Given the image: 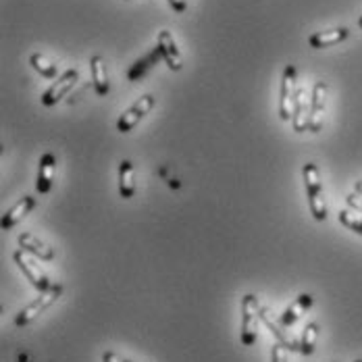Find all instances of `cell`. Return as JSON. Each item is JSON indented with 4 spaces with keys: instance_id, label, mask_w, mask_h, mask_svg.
Instances as JSON below:
<instances>
[{
    "instance_id": "obj_1",
    "label": "cell",
    "mask_w": 362,
    "mask_h": 362,
    "mask_svg": "<svg viewBox=\"0 0 362 362\" xmlns=\"http://www.w3.org/2000/svg\"><path fill=\"white\" fill-rule=\"evenodd\" d=\"M302 177H304V187H306V198H308L310 215L315 217V221H325L327 202L319 167H317L315 163H306V165L302 167Z\"/></svg>"
},
{
    "instance_id": "obj_2",
    "label": "cell",
    "mask_w": 362,
    "mask_h": 362,
    "mask_svg": "<svg viewBox=\"0 0 362 362\" xmlns=\"http://www.w3.org/2000/svg\"><path fill=\"white\" fill-rule=\"evenodd\" d=\"M258 327H260V300L254 293H246L242 298V327H240L242 346L250 348L256 344Z\"/></svg>"
},
{
    "instance_id": "obj_3",
    "label": "cell",
    "mask_w": 362,
    "mask_h": 362,
    "mask_svg": "<svg viewBox=\"0 0 362 362\" xmlns=\"http://www.w3.org/2000/svg\"><path fill=\"white\" fill-rule=\"evenodd\" d=\"M61 293H63V286L61 284H52V288L46 291H40V296L34 298L30 304H25L19 313H17V317H15V325L17 327H25L30 325V323H34L37 317L46 310V308H50L59 298H61Z\"/></svg>"
},
{
    "instance_id": "obj_4",
    "label": "cell",
    "mask_w": 362,
    "mask_h": 362,
    "mask_svg": "<svg viewBox=\"0 0 362 362\" xmlns=\"http://www.w3.org/2000/svg\"><path fill=\"white\" fill-rule=\"evenodd\" d=\"M154 105H156V98H154L152 94H144L142 98H138L129 109L119 117V121H117V132H119V134H129V132L144 119L146 115L154 109Z\"/></svg>"
},
{
    "instance_id": "obj_5",
    "label": "cell",
    "mask_w": 362,
    "mask_h": 362,
    "mask_svg": "<svg viewBox=\"0 0 362 362\" xmlns=\"http://www.w3.org/2000/svg\"><path fill=\"white\" fill-rule=\"evenodd\" d=\"M32 256V254H30ZM25 250H17V252L13 254V260L17 262V267H19V271L25 275V279L36 288L37 291H46L52 288V284H50V279H48V275L40 269V264H37L34 258H30Z\"/></svg>"
},
{
    "instance_id": "obj_6",
    "label": "cell",
    "mask_w": 362,
    "mask_h": 362,
    "mask_svg": "<svg viewBox=\"0 0 362 362\" xmlns=\"http://www.w3.org/2000/svg\"><path fill=\"white\" fill-rule=\"evenodd\" d=\"M296 77H298V69L293 65H288L284 69V77H281V94H279V117L281 121H291L293 115V103H296Z\"/></svg>"
},
{
    "instance_id": "obj_7",
    "label": "cell",
    "mask_w": 362,
    "mask_h": 362,
    "mask_svg": "<svg viewBox=\"0 0 362 362\" xmlns=\"http://www.w3.org/2000/svg\"><path fill=\"white\" fill-rule=\"evenodd\" d=\"M77 79H79V71L77 69H69V71H65L63 75H59L57 81L42 94V98H40L42 105L44 107H54L57 103H61L71 92L73 88H75Z\"/></svg>"
},
{
    "instance_id": "obj_8",
    "label": "cell",
    "mask_w": 362,
    "mask_h": 362,
    "mask_svg": "<svg viewBox=\"0 0 362 362\" xmlns=\"http://www.w3.org/2000/svg\"><path fill=\"white\" fill-rule=\"evenodd\" d=\"M327 92L329 86L327 81H317L313 88V98H310V119H308V132L319 134L323 129V121H325L327 109Z\"/></svg>"
},
{
    "instance_id": "obj_9",
    "label": "cell",
    "mask_w": 362,
    "mask_h": 362,
    "mask_svg": "<svg viewBox=\"0 0 362 362\" xmlns=\"http://www.w3.org/2000/svg\"><path fill=\"white\" fill-rule=\"evenodd\" d=\"M310 98L306 88L298 86L296 92V103H293V115H291V127L293 132H306L308 129V119H310Z\"/></svg>"
},
{
    "instance_id": "obj_10",
    "label": "cell",
    "mask_w": 362,
    "mask_h": 362,
    "mask_svg": "<svg viewBox=\"0 0 362 362\" xmlns=\"http://www.w3.org/2000/svg\"><path fill=\"white\" fill-rule=\"evenodd\" d=\"M37 204V198L34 196H23V198H19L4 215L0 218V227L4 229V231H8V229H13L19 221H23V218L28 217L34 209H36Z\"/></svg>"
},
{
    "instance_id": "obj_11",
    "label": "cell",
    "mask_w": 362,
    "mask_h": 362,
    "mask_svg": "<svg viewBox=\"0 0 362 362\" xmlns=\"http://www.w3.org/2000/svg\"><path fill=\"white\" fill-rule=\"evenodd\" d=\"M54 171H57V156L52 152H44L37 165L36 189L40 194H48L54 183Z\"/></svg>"
},
{
    "instance_id": "obj_12",
    "label": "cell",
    "mask_w": 362,
    "mask_h": 362,
    "mask_svg": "<svg viewBox=\"0 0 362 362\" xmlns=\"http://www.w3.org/2000/svg\"><path fill=\"white\" fill-rule=\"evenodd\" d=\"M260 321H262V323L267 325V329L275 335L277 344L286 346L290 352H300V341H296L288 331H284V325H281V323H275V321H273V315H271L269 308L262 306V304H260Z\"/></svg>"
},
{
    "instance_id": "obj_13",
    "label": "cell",
    "mask_w": 362,
    "mask_h": 362,
    "mask_svg": "<svg viewBox=\"0 0 362 362\" xmlns=\"http://www.w3.org/2000/svg\"><path fill=\"white\" fill-rule=\"evenodd\" d=\"M158 48H160V52H163V59H165L167 67H169L171 71H181L183 59H181L180 48H177L175 40L171 36V32L163 30V32L158 34Z\"/></svg>"
},
{
    "instance_id": "obj_14",
    "label": "cell",
    "mask_w": 362,
    "mask_h": 362,
    "mask_svg": "<svg viewBox=\"0 0 362 362\" xmlns=\"http://www.w3.org/2000/svg\"><path fill=\"white\" fill-rule=\"evenodd\" d=\"M19 248L25 250L28 254L36 256L40 260H54V248H50L46 242H42L40 238H36L34 233H21L19 235Z\"/></svg>"
},
{
    "instance_id": "obj_15",
    "label": "cell",
    "mask_w": 362,
    "mask_h": 362,
    "mask_svg": "<svg viewBox=\"0 0 362 362\" xmlns=\"http://www.w3.org/2000/svg\"><path fill=\"white\" fill-rule=\"evenodd\" d=\"M160 59H163L160 48H158V46H156V48H152L146 57H142L140 61H136V63L132 65V69H129V73H127V79H129V81H140V79H144L146 75L158 65V61H160Z\"/></svg>"
},
{
    "instance_id": "obj_16",
    "label": "cell",
    "mask_w": 362,
    "mask_h": 362,
    "mask_svg": "<svg viewBox=\"0 0 362 362\" xmlns=\"http://www.w3.org/2000/svg\"><path fill=\"white\" fill-rule=\"evenodd\" d=\"M119 194L123 200H129L136 194V167L127 158L119 163Z\"/></svg>"
},
{
    "instance_id": "obj_17",
    "label": "cell",
    "mask_w": 362,
    "mask_h": 362,
    "mask_svg": "<svg viewBox=\"0 0 362 362\" xmlns=\"http://www.w3.org/2000/svg\"><path fill=\"white\" fill-rule=\"evenodd\" d=\"M90 71H92V81H94V90L98 96H107L110 92L109 73H107V63L100 54H94L90 59Z\"/></svg>"
},
{
    "instance_id": "obj_18",
    "label": "cell",
    "mask_w": 362,
    "mask_h": 362,
    "mask_svg": "<svg viewBox=\"0 0 362 362\" xmlns=\"http://www.w3.org/2000/svg\"><path fill=\"white\" fill-rule=\"evenodd\" d=\"M313 306V296L310 293H300L290 306L284 310V315L279 317V323L284 327H291L298 323V319Z\"/></svg>"
},
{
    "instance_id": "obj_19",
    "label": "cell",
    "mask_w": 362,
    "mask_h": 362,
    "mask_svg": "<svg viewBox=\"0 0 362 362\" xmlns=\"http://www.w3.org/2000/svg\"><path fill=\"white\" fill-rule=\"evenodd\" d=\"M350 36L348 28H337V30H327V32H317L308 37V46L315 50H323V48H331L339 42H344L346 37Z\"/></svg>"
},
{
    "instance_id": "obj_20",
    "label": "cell",
    "mask_w": 362,
    "mask_h": 362,
    "mask_svg": "<svg viewBox=\"0 0 362 362\" xmlns=\"http://www.w3.org/2000/svg\"><path fill=\"white\" fill-rule=\"evenodd\" d=\"M319 333H321V327H319V323H315V321L304 327L302 337H300V354L310 356L315 352V346L319 341Z\"/></svg>"
},
{
    "instance_id": "obj_21",
    "label": "cell",
    "mask_w": 362,
    "mask_h": 362,
    "mask_svg": "<svg viewBox=\"0 0 362 362\" xmlns=\"http://www.w3.org/2000/svg\"><path fill=\"white\" fill-rule=\"evenodd\" d=\"M30 63H32V67H34L40 75H44V77H48V79H54V77L59 75V67H57L48 57H44V54H40V52L30 57Z\"/></svg>"
},
{
    "instance_id": "obj_22",
    "label": "cell",
    "mask_w": 362,
    "mask_h": 362,
    "mask_svg": "<svg viewBox=\"0 0 362 362\" xmlns=\"http://www.w3.org/2000/svg\"><path fill=\"white\" fill-rule=\"evenodd\" d=\"M337 218H339V223H341L344 227H348L350 231H354V233L362 235V217L354 215V213H350V211H339Z\"/></svg>"
},
{
    "instance_id": "obj_23",
    "label": "cell",
    "mask_w": 362,
    "mask_h": 362,
    "mask_svg": "<svg viewBox=\"0 0 362 362\" xmlns=\"http://www.w3.org/2000/svg\"><path fill=\"white\" fill-rule=\"evenodd\" d=\"M271 362H290L288 361V348L281 344H275L271 348Z\"/></svg>"
},
{
    "instance_id": "obj_24",
    "label": "cell",
    "mask_w": 362,
    "mask_h": 362,
    "mask_svg": "<svg viewBox=\"0 0 362 362\" xmlns=\"http://www.w3.org/2000/svg\"><path fill=\"white\" fill-rule=\"evenodd\" d=\"M346 202H348V206L350 209H354V211H358V213H362V196L361 194H348L346 196Z\"/></svg>"
},
{
    "instance_id": "obj_25",
    "label": "cell",
    "mask_w": 362,
    "mask_h": 362,
    "mask_svg": "<svg viewBox=\"0 0 362 362\" xmlns=\"http://www.w3.org/2000/svg\"><path fill=\"white\" fill-rule=\"evenodd\" d=\"M103 362H134V361L123 358V356H121V354H117V352H105V354H103Z\"/></svg>"
},
{
    "instance_id": "obj_26",
    "label": "cell",
    "mask_w": 362,
    "mask_h": 362,
    "mask_svg": "<svg viewBox=\"0 0 362 362\" xmlns=\"http://www.w3.org/2000/svg\"><path fill=\"white\" fill-rule=\"evenodd\" d=\"M167 2L175 13H185L187 11V0H167Z\"/></svg>"
},
{
    "instance_id": "obj_27",
    "label": "cell",
    "mask_w": 362,
    "mask_h": 362,
    "mask_svg": "<svg viewBox=\"0 0 362 362\" xmlns=\"http://www.w3.org/2000/svg\"><path fill=\"white\" fill-rule=\"evenodd\" d=\"M354 192H356V194H361V196H362V180L354 183Z\"/></svg>"
},
{
    "instance_id": "obj_28",
    "label": "cell",
    "mask_w": 362,
    "mask_h": 362,
    "mask_svg": "<svg viewBox=\"0 0 362 362\" xmlns=\"http://www.w3.org/2000/svg\"><path fill=\"white\" fill-rule=\"evenodd\" d=\"M358 28H361V30H362V17H361V19H358Z\"/></svg>"
},
{
    "instance_id": "obj_29",
    "label": "cell",
    "mask_w": 362,
    "mask_h": 362,
    "mask_svg": "<svg viewBox=\"0 0 362 362\" xmlns=\"http://www.w3.org/2000/svg\"><path fill=\"white\" fill-rule=\"evenodd\" d=\"M354 362H362V361H361V358H358V361H354Z\"/></svg>"
}]
</instances>
